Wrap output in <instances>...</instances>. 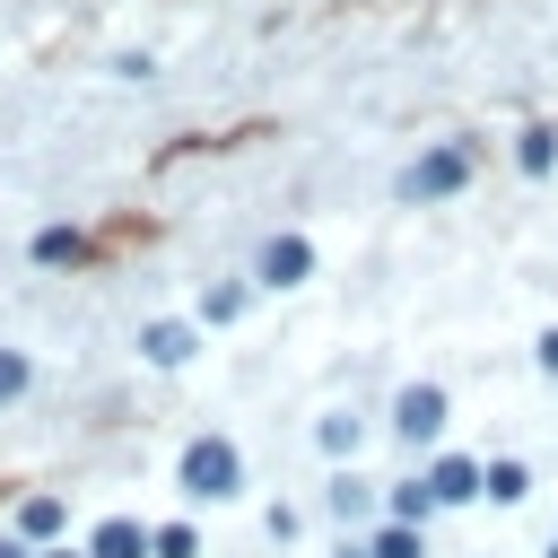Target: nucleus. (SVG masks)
<instances>
[{
	"label": "nucleus",
	"mask_w": 558,
	"mask_h": 558,
	"mask_svg": "<svg viewBox=\"0 0 558 558\" xmlns=\"http://www.w3.org/2000/svg\"><path fill=\"white\" fill-rule=\"evenodd\" d=\"M235 488H244V453H235L227 436H192V445H183V497H209V506H218V497H235Z\"/></svg>",
	"instance_id": "nucleus-1"
},
{
	"label": "nucleus",
	"mask_w": 558,
	"mask_h": 558,
	"mask_svg": "<svg viewBox=\"0 0 558 558\" xmlns=\"http://www.w3.org/2000/svg\"><path fill=\"white\" fill-rule=\"evenodd\" d=\"M471 166H480V140H445V148H427V157L401 174V201H445V192L471 183Z\"/></svg>",
	"instance_id": "nucleus-2"
},
{
	"label": "nucleus",
	"mask_w": 558,
	"mask_h": 558,
	"mask_svg": "<svg viewBox=\"0 0 558 558\" xmlns=\"http://www.w3.org/2000/svg\"><path fill=\"white\" fill-rule=\"evenodd\" d=\"M392 427H401L410 445H436V436H445V384H410V392L392 401Z\"/></svg>",
	"instance_id": "nucleus-3"
},
{
	"label": "nucleus",
	"mask_w": 558,
	"mask_h": 558,
	"mask_svg": "<svg viewBox=\"0 0 558 558\" xmlns=\"http://www.w3.org/2000/svg\"><path fill=\"white\" fill-rule=\"evenodd\" d=\"M305 270H314V244H305V235H270V244H262V262H253V279H262V288H296Z\"/></svg>",
	"instance_id": "nucleus-4"
},
{
	"label": "nucleus",
	"mask_w": 558,
	"mask_h": 558,
	"mask_svg": "<svg viewBox=\"0 0 558 558\" xmlns=\"http://www.w3.org/2000/svg\"><path fill=\"white\" fill-rule=\"evenodd\" d=\"M427 488H436V506H471V497H488V462H471V453H445V462L427 471Z\"/></svg>",
	"instance_id": "nucleus-5"
},
{
	"label": "nucleus",
	"mask_w": 558,
	"mask_h": 558,
	"mask_svg": "<svg viewBox=\"0 0 558 558\" xmlns=\"http://www.w3.org/2000/svg\"><path fill=\"white\" fill-rule=\"evenodd\" d=\"M87 558H157V532L131 523V514H105V523L87 532Z\"/></svg>",
	"instance_id": "nucleus-6"
},
{
	"label": "nucleus",
	"mask_w": 558,
	"mask_h": 558,
	"mask_svg": "<svg viewBox=\"0 0 558 558\" xmlns=\"http://www.w3.org/2000/svg\"><path fill=\"white\" fill-rule=\"evenodd\" d=\"M35 262H44V270H78V262H96V244H87L78 227H44V235H35Z\"/></svg>",
	"instance_id": "nucleus-7"
},
{
	"label": "nucleus",
	"mask_w": 558,
	"mask_h": 558,
	"mask_svg": "<svg viewBox=\"0 0 558 558\" xmlns=\"http://www.w3.org/2000/svg\"><path fill=\"white\" fill-rule=\"evenodd\" d=\"M140 357H148V366H183V357H192V323H148V331H140Z\"/></svg>",
	"instance_id": "nucleus-8"
},
{
	"label": "nucleus",
	"mask_w": 558,
	"mask_h": 558,
	"mask_svg": "<svg viewBox=\"0 0 558 558\" xmlns=\"http://www.w3.org/2000/svg\"><path fill=\"white\" fill-rule=\"evenodd\" d=\"M61 523H70V514H61V497H26V506H17V541H52Z\"/></svg>",
	"instance_id": "nucleus-9"
},
{
	"label": "nucleus",
	"mask_w": 558,
	"mask_h": 558,
	"mask_svg": "<svg viewBox=\"0 0 558 558\" xmlns=\"http://www.w3.org/2000/svg\"><path fill=\"white\" fill-rule=\"evenodd\" d=\"M331 514H340V523H366V514H375L366 480H349V471H340V480H331Z\"/></svg>",
	"instance_id": "nucleus-10"
},
{
	"label": "nucleus",
	"mask_w": 558,
	"mask_h": 558,
	"mask_svg": "<svg viewBox=\"0 0 558 558\" xmlns=\"http://www.w3.org/2000/svg\"><path fill=\"white\" fill-rule=\"evenodd\" d=\"M427 514H436V488L427 480H401L392 488V523H427Z\"/></svg>",
	"instance_id": "nucleus-11"
},
{
	"label": "nucleus",
	"mask_w": 558,
	"mask_h": 558,
	"mask_svg": "<svg viewBox=\"0 0 558 558\" xmlns=\"http://www.w3.org/2000/svg\"><path fill=\"white\" fill-rule=\"evenodd\" d=\"M514 157H523V174H549V166H558V131H541V122H532Z\"/></svg>",
	"instance_id": "nucleus-12"
},
{
	"label": "nucleus",
	"mask_w": 558,
	"mask_h": 558,
	"mask_svg": "<svg viewBox=\"0 0 558 558\" xmlns=\"http://www.w3.org/2000/svg\"><path fill=\"white\" fill-rule=\"evenodd\" d=\"M488 497H497V506L532 497V471H523V462H488Z\"/></svg>",
	"instance_id": "nucleus-13"
},
{
	"label": "nucleus",
	"mask_w": 558,
	"mask_h": 558,
	"mask_svg": "<svg viewBox=\"0 0 558 558\" xmlns=\"http://www.w3.org/2000/svg\"><path fill=\"white\" fill-rule=\"evenodd\" d=\"M366 549H375V558H427V549H418V523H384Z\"/></svg>",
	"instance_id": "nucleus-14"
},
{
	"label": "nucleus",
	"mask_w": 558,
	"mask_h": 558,
	"mask_svg": "<svg viewBox=\"0 0 558 558\" xmlns=\"http://www.w3.org/2000/svg\"><path fill=\"white\" fill-rule=\"evenodd\" d=\"M192 549H201L192 523H157V558H192Z\"/></svg>",
	"instance_id": "nucleus-15"
},
{
	"label": "nucleus",
	"mask_w": 558,
	"mask_h": 558,
	"mask_svg": "<svg viewBox=\"0 0 558 558\" xmlns=\"http://www.w3.org/2000/svg\"><path fill=\"white\" fill-rule=\"evenodd\" d=\"M201 314H209V323H235V314H244V288H209Z\"/></svg>",
	"instance_id": "nucleus-16"
},
{
	"label": "nucleus",
	"mask_w": 558,
	"mask_h": 558,
	"mask_svg": "<svg viewBox=\"0 0 558 558\" xmlns=\"http://www.w3.org/2000/svg\"><path fill=\"white\" fill-rule=\"evenodd\" d=\"M323 445L331 453H357V418H323Z\"/></svg>",
	"instance_id": "nucleus-17"
},
{
	"label": "nucleus",
	"mask_w": 558,
	"mask_h": 558,
	"mask_svg": "<svg viewBox=\"0 0 558 558\" xmlns=\"http://www.w3.org/2000/svg\"><path fill=\"white\" fill-rule=\"evenodd\" d=\"M9 392H26V357H0V401Z\"/></svg>",
	"instance_id": "nucleus-18"
},
{
	"label": "nucleus",
	"mask_w": 558,
	"mask_h": 558,
	"mask_svg": "<svg viewBox=\"0 0 558 558\" xmlns=\"http://www.w3.org/2000/svg\"><path fill=\"white\" fill-rule=\"evenodd\" d=\"M541 366H549V375H558V331H541Z\"/></svg>",
	"instance_id": "nucleus-19"
},
{
	"label": "nucleus",
	"mask_w": 558,
	"mask_h": 558,
	"mask_svg": "<svg viewBox=\"0 0 558 558\" xmlns=\"http://www.w3.org/2000/svg\"><path fill=\"white\" fill-rule=\"evenodd\" d=\"M0 558H35V541H0Z\"/></svg>",
	"instance_id": "nucleus-20"
},
{
	"label": "nucleus",
	"mask_w": 558,
	"mask_h": 558,
	"mask_svg": "<svg viewBox=\"0 0 558 558\" xmlns=\"http://www.w3.org/2000/svg\"><path fill=\"white\" fill-rule=\"evenodd\" d=\"M44 558H87V549H44Z\"/></svg>",
	"instance_id": "nucleus-21"
},
{
	"label": "nucleus",
	"mask_w": 558,
	"mask_h": 558,
	"mask_svg": "<svg viewBox=\"0 0 558 558\" xmlns=\"http://www.w3.org/2000/svg\"><path fill=\"white\" fill-rule=\"evenodd\" d=\"M549 558H558V549H549Z\"/></svg>",
	"instance_id": "nucleus-22"
}]
</instances>
